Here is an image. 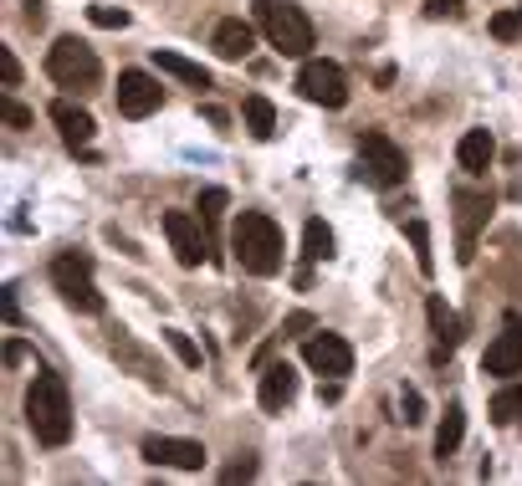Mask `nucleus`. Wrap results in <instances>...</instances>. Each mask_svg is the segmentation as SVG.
<instances>
[{
  "label": "nucleus",
  "mask_w": 522,
  "mask_h": 486,
  "mask_svg": "<svg viewBox=\"0 0 522 486\" xmlns=\"http://www.w3.org/2000/svg\"><path fill=\"white\" fill-rule=\"evenodd\" d=\"M26 425L41 446H67L72 440V394H67V379L41 369L26 389Z\"/></svg>",
  "instance_id": "f257e3e1"
},
{
  "label": "nucleus",
  "mask_w": 522,
  "mask_h": 486,
  "mask_svg": "<svg viewBox=\"0 0 522 486\" xmlns=\"http://www.w3.org/2000/svg\"><path fill=\"white\" fill-rule=\"evenodd\" d=\"M231 251L241 261V272L277 277L282 272V226L261 210H241V220L231 226Z\"/></svg>",
  "instance_id": "f03ea898"
},
{
  "label": "nucleus",
  "mask_w": 522,
  "mask_h": 486,
  "mask_svg": "<svg viewBox=\"0 0 522 486\" xmlns=\"http://www.w3.org/2000/svg\"><path fill=\"white\" fill-rule=\"evenodd\" d=\"M251 16H256L261 36H267L282 57H308L313 52V21L302 16V6H292V0H251Z\"/></svg>",
  "instance_id": "7ed1b4c3"
},
{
  "label": "nucleus",
  "mask_w": 522,
  "mask_h": 486,
  "mask_svg": "<svg viewBox=\"0 0 522 486\" xmlns=\"http://www.w3.org/2000/svg\"><path fill=\"white\" fill-rule=\"evenodd\" d=\"M47 77L57 87H67V93H93V87L103 82V62H98V52L87 47V41L57 36L52 52H47Z\"/></svg>",
  "instance_id": "20e7f679"
},
{
  "label": "nucleus",
  "mask_w": 522,
  "mask_h": 486,
  "mask_svg": "<svg viewBox=\"0 0 522 486\" xmlns=\"http://www.w3.org/2000/svg\"><path fill=\"white\" fill-rule=\"evenodd\" d=\"M52 282L62 292V302L72 307V313H103V292L93 282V261H87L82 251H62L52 261Z\"/></svg>",
  "instance_id": "39448f33"
},
{
  "label": "nucleus",
  "mask_w": 522,
  "mask_h": 486,
  "mask_svg": "<svg viewBox=\"0 0 522 486\" xmlns=\"http://www.w3.org/2000/svg\"><path fill=\"white\" fill-rule=\"evenodd\" d=\"M359 164H364V174L379 185V190H395V185H405V174H410V159H405V149L389 139V134H379V128H369V134L359 139Z\"/></svg>",
  "instance_id": "423d86ee"
},
{
  "label": "nucleus",
  "mask_w": 522,
  "mask_h": 486,
  "mask_svg": "<svg viewBox=\"0 0 522 486\" xmlns=\"http://www.w3.org/2000/svg\"><path fill=\"white\" fill-rule=\"evenodd\" d=\"M297 93L308 98V103H318V108H343L348 103V77H343L338 62L308 57V62H302V72H297Z\"/></svg>",
  "instance_id": "0eeeda50"
},
{
  "label": "nucleus",
  "mask_w": 522,
  "mask_h": 486,
  "mask_svg": "<svg viewBox=\"0 0 522 486\" xmlns=\"http://www.w3.org/2000/svg\"><path fill=\"white\" fill-rule=\"evenodd\" d=\"M302 364H308L313 374H328V379H343L348 369H354V348H348V338L338 333H308V343H302Z\"/></svg>",
  "instance_id": "6e6552de"
},
{
  "label": "nucleus",
  "mask_w": 522,
  "mask_h": 486,
  "mask_svg": "<svg viewBox=\"0 0 522 486\" xmlns=\"http://www.w3.org/2000/svg\"><path fill=\"white\" fill-rule=\"evenodd\" d=\"M164 236H169L180 267H200V261L210 256V241L200 236V215H190V210H169L164 215Z\"/></svg>",
  "instance_id": "1a4fd4ad"
},
{
  "label": "nucleus",
  "mask_w": 522,
  "mask_h": 486,
  "mask_svg": "<svg viewBox=\"0 0 522 486\" xmlns=\"http://www.w3.org/2000/svg\"><path fill=\"white\" fill-rule=\"evenodd\" d=\"M159 103H164V87L149 72H139V67L118 72V113L123 118H149V113H159Z\"/></svg>",
  "instance_id": "9d476101"
},
{
  "label": "nucleus",
  "mask_w": 522,
  "mask_h": 486,
  "mask_svg": "<svg viewBox=\"0 0 522 486\" xmlns=\"http://www.w3.org/2000/svg\"><path fill=\"white\" fill-rule=\"evenodd\" d=\"M144 461L149 466H174V471H200L205 466V446L185 435H149L144 440Z\"/></svg>",
  "instance_id": "9b49d317"
},
{
  "label": "nucleus",
  "mask_w": 522,
  "mask_h": 486,
  "mask_svg": "<svg viewBox=\"0 0 522 486\" xmlns=\"http://www.w3.org/2000/svg\"><path fill=\"white\" fill-rule=\"evenodd\" d=\"M482 369H487V374H497V379H512V374H522V323H517V313H507L502 333L487 343V353H482Z\"/></svg>",
  "instance_id": "f8f14e48"
},
{
  "label": "nucleus",
  "mask_w": 522,
  "mask_h": 486,
  "mask_svg": "<svg viewBox=\"0 0 522 486\" xmlns=\"http://www.w3.org/2000/svg\"><path fill=\"white\" fill-rule=\"evenodd\" d=\"M492 215V195H476V190H456V226H461V246H456V261L466 267V261L476 256V231L487 226Z\"/></svg>",
  "instance_id": "ddd939ff"
},
{
  "label": "nucleus",
  "mask_w": 522,
  "mask_h": 486,
  "mask_svg": "<svg viewBox=\"0 0 522 486\" xmlns=\"http://www.w3.org/2000/svg\"><path fill=\"white\" fill-rule=\"evenodd\" d=\"M425 318H430V333H435V364H441L446 353H456L461 338H466L461 313H456V307H451L441 292H430V297H425Z\"/></svg>",
  "instance_id": "4468645a"
},
{
  "label": "nucleus",
  "mask_w": 522,
  "mask_h": 486,
  "mask_svg": "<svg viewBox=\"0 0 522 486\" xmlns=\"http://www.w3.org/2000/svg\"><path fill=\"white\" fill-rule=\"evenodd\" d=\"M256 400H261V410H267V415H282L297 400V369L292 364H261Z\"/></svg>",
  "instance_id": "2eb2a0df"
},
{
  "label": "nucleus",
  "mask_w": 522,
  "mask_h": 486,
  "mask_svg": "<svg viewBox=\"0 0 522 486\" xmlns=\"http://www.w3.org/2000/svg\"><path fill=\"white\" fill-rule=\"evenodd\" d=\"M210 47L221 62H246L251 47H256V26L241 21V16H226V21H215V36H210Z\"/></svg>",
  "instance_id": "dca6fc26"
},
{
  "label": "nucleus",
  "mask_w": 522,
  "mask_h": 486,
  "mask_svg": "<svg viewBox=\"0 0 522 486\" xmlns=\"http://www.w3.org/2000/svg\"><path fill=\"white\" fill-rule=\"evenodd\" d=\"M52 123H57V134L67 139V149H87V144H93V134H98L93 113L77 108L72 98H57V103H52Z\"/></svg>",
  "instance_id": "f3484780"
},
{
  "label": "nucleus",
  "mask_w": 522,
  "mask_h": 486,
  "mask_svg": "<svg viewBox=\"0 0 522 486\" xmlns=\"http://www.w3.org/2000/svg\"><path fill=\"white\" fill-rule=\"evenodd\" d=\"M492 159H497V139L487 134V128H466L461 144H456V164H461L466 174H487Z\"/></svg>",
  "instance_id": "a211bd4d"
},
{
  "label": "nucleus",
  "mask_w": 522,
  "mask_h": 486,
  "mask_svg": "<svg viewBox=\"0 0 522 486\" xmlns=\"http://www.w3.org/2000/svg\"><path fill=\"white\" fill-rule=\"evenodd\" d=\"M461 440H466V405H461V400H451V405H446L441 430H435V456L451 461V456L461 451Z\"/></svg>",
  "instance_id": "6ab92c4d"
},
{
  "label": "nucleus",
  "mask_w": 522,
  "mask_h": 486,
  "mask_svg": "<svg viewBox=\"0 0 522 486\" xmlns=\"http://www.w3.org/2000/svg\"><path fill=\"white\" fill-rule=\"evenodd\" d=\"M154 67H159V72H169V77H180L185 87H210V72H205L200 62L180 57V52H154Z\"/></svg>",
  "instance_id": "aec40b11"
},
{
  "label": "nucleus",
  "mask_w": 522,
  "mask_h": 486,
  "mask_svg": "<svg viewBox=\"0 0 522 486\" xmlns=\"http://www.w3.org/2000/svg\"><path fill=\"white\" fill-rule=\"evenodd\" d=\"M241 113H246V128H251V139H277V108H272L267 98H261V93H251Z\"/></svg>",
  "instance_id": "412c9836"
},
{
  "label": "nucleus",
  "mask_w": 522,
  "mask_h": 486,
  "mask_svg": "<svg viewBox=\"0 0 522 486\" xmlns=\"http://www.w3.org/2000/svg\"><path fill=\"white\" fill-rule=\"evenodd\" d=\"M492 420L497 425H522V384H502L497 394H492Z\"/></svg>",
  "instance_id": "4be33fe9"
},
{
  "label": "nucleus",
  "mask_w": 522,
  "mask_h": 486,
  "mask_svg": "<svg viewBox=\"0 0 522 486\" xmlns=\"http://www.w3.org/2000/svg\"><path fill=\"white\" fill-rule=\"evenodd\" d=\"M302 256L308 261H328L333 256V231H328V220H308V226H302Z\"/></svg>",
  "instance_id": "5701e85b"
},
{
  "label": "nucleus",
  "mask_w": 522,
  "mask_h": 486,
  "mask_svg": "<svg viewBox=\"0 0 522 486\" xmlns=\"http://www.w3.org/2000/svg\"><path fill=\"white\" fill-rule=\"evenodd\" d=\"M226 205H231V195L221 190V185H210V190H200V226L210 231V246H215V226H221V215H226Z\"/></svg>",
  "instance_id": "b1692460"
},
{
  "label": "nucleus",
  "mask_w": 522,
  "mask_h": 486,
  "mask_svg": "<svg viewBox=\"0 0 522 486\" xmlns=\"http://www.w3.org/2000/svg\"><path fill=\"white\" fill-rule=\"evenodd\" d=\"M405 236H410V246H415V267L430 277L435 272V251H430V226H425V220H410V226H405Z\"/></svg>",
  "instance_id": "393cba45"
},
{
  "label": "nucleus",
  "mask_w": 522,
  "mask_h": 486,
  "mask_svg": "<svg viewBox=\"0 0 522 486\" xmlns=\"http://www.w3.org/2000/svg\"><path fill=\"white\" fill-rule=\"evenodd\" d=\"M492 36L497 41H522V6H507L492 16Z\"/></svg>",
  "instance_id": "a878e982"
},
{
  "label": "nucleus",
  "mask_w": 522,
  "mask_h": 486,
  "mask_svg": "<svg viewBox=\"0 0 522 486\" xmlns=\"http://www.w3.org/2000/svg\"><path fill=\"white\" fill-rule=\"evenodd\" d=\"M164 343L174 348V359H180V364H190V369H200V348L190 343V333H180V328H164Z\"/></svg>",
  "instance_id": "bb28decb"
},
{
  "label": "nucleus",
  "mask_w": 522,
  "mask_h": 486,
  "mask_svg": "<svg viewBox=\"0 0 522 486\" xmlns=\"http://www.w3.org/2000/svg\"><path fill=\"white\" fill-rule=\"evenodd\" d=\"M400 420H405V425H420V420H425V394L410 389V384L400 389Z\"/></svg>",
  "instance_id": "cd10ccee"
},
{
  "label": "nucleus",
  "mask_w": 522,
  "mask_h": 486,
  "mask_svg": "<svg viewBox=\"0 0 522 486\" xmlns=\"http://www.w3.org/2000/svg\"><path fill=\"white\" fill-rule=\"evenodd\" d=\"M87 21L103 26V31H123L128 26V11H118V6H87Z\"/></svg>",
  "instance_id": "c85d7f7f"
},
{
  "label": "nucleus",
  "mask_w": 522,
  "mask_h": 486,
  "mask_svg": "<svg viewBox=\"0 0 522 486\" xmlns=\"http://www.w3.org/2000/svg\"><path fill=\"white\" fill-rule=\"evenodd\" d=\"M0 87H6V93H11V87H21V62H16L11 47H0Z\"/></svg>",
  "instance_id": "c756f323"
},
{
  "label": "nucleus",
  "mask_w": 522,
  "mask_h": 486,
  "mask_svg": "<svg viewBox=\"0 0 522 486\" xmlns=\"http://www.w3.org/2000/svg\"><path fill=\"white\" fill-rule=\"evenodd\" d=\"M0 113H6V123H11V128H26V123H31V108H21L11 93H6V103H0Z\"/></svg>",
  "instance_id": "7c9ffc66"
},
{
  "label": "nucleus",
  "mask_w": 522,
  "mask_h": 486,
  "mask_svg": "<svg viewBox=\"0 0 522 486\" xmlns=\"http://www.w3.org/2000/svg\"><path fill=\"white\" fill-rule=\"evenodd\" d=\"M251 476H256V461H236V466H226V471H221V481H226V486H231V481H251Z\"/></svg>",
  "instance_id": "2f4dec72"
},
{
  "label": "nucleus",
  "mask_w": 522,
  "mask_h": 486,
  "mask_svg": "<svg viewBox=\"0 0 522 486\" xmlns=\"http://www.w3.org/2000/svg\"><path fill=\"white\" fill-rule=\"evenodd\" d=\"M308 328H313V313H292L282 323V338H297V333H308Z\"/></svg>",
  "instance_id": "473e14b6"
},
{
  "label": "nucleus",
  "mask_w": 522,
  "mask_h": 486,
  "mask_svg": "<svg viewBox=\"0 0 522 486\" xmlns=\"http://www.w3.org/2000/svg\"><path fill=\"white\" fill-rule=\"evenodd\" d=\"M425 11L441 21V16H461V0H425Z\"/></svg>",
  "instance_id": "72a5a7b5"
},
{
  "label": "nucleus",
  "mask_w": 522,
  "mask_h": 486,
  "mask_svg": "<svg viewBox=\"0 0 522 486\" xmlns=\"http://www.w3.org/2000/svg\"><path fill=\"white\" fill-rule=\"evenodd\" d=\"M200 113H205V118H210L215 128H221V134H226V128H231V113H226V108H215V103H205Z\"/></svg>",
  "instance_id": "f704fd0d"
},
{
  "label": "nucleus",
  "mask_w": 522,
  "mask_h": 486,
  "mask_svg": "<svg viewBox=\"0 0 522 486\" xmlns=\"http://www.w3.org/2000/svg\"><path fill=\"white\" fill-rule=\"evenodd\" d=\"M21 359H26V348H21V343H16V338H11V343H6V369H16V364H21Z\"/></svg>",
  "instance_id": "c9c22d12"
},
{
  "label": "nucleus",
  "mask_w": 522,
  "mask_h": 486,
  "mask_svg": "<svg viewBox=\"0 0 522 486\" xmlns=\"http://www.w3.org/2000/svg\"><path fill=\"white\" fill-rule=\"evenodd\" d=\"M6 323H11V328H16V323H21V313H16V287H11V292H6Z\"/></svg>",
  "instance_id": "e433bc0d"
},
{
  "label": "nucleus",
  "mask_w": 522,
  "mask_h": 486,
  "mask_svg": "<svg viewBox=\"0 0 522 486\" xmlns=\"http://www.w3.org/2000/svg\"><path fill=\"white\" fill-rule=\"evenodd\" d=\"M26 16H31V21H41V16H47V11H41V0H26Z\"/></svg>",
  "instance_id": "4c0bfd02"
}]
</instances>
